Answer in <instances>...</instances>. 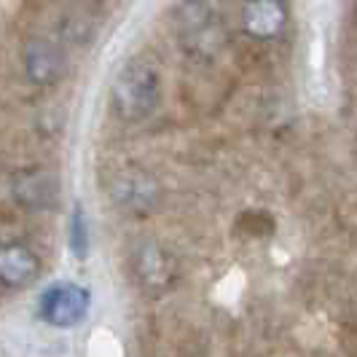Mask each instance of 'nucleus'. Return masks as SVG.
Listing matches in <instances>:
<instances>
[{
	"label": "nucleus",
	"instance_id": "1",
	"mask_svg": "<svg viewBox=\"0 0 357 357\" xmlns=\"http://www.w3.org/2000/svg\"><path fill=\"white\" fill-rule=\"evenodd\" d=\"M159 75L151 65L132 62L110 86V110L121 121H143L159 105Z\"/></svg>",
	"mask_w": 357,
	"mask_h": 357
},
{
	"label": "nucleus",
	"instance_id": "2",
	"mask_svg": "<svg viewBox=\"0 0 357 357\" xmlns=\"http://www.w3.org/2000/svg\"><path fill=\"white\" fill-rule=\"evenodd\" d=\"M91 296L86 287L75 282H54L38 298V314L52 328H73L86 317Z\"/></svg>",
	"mask_w": 357,
	"mask_h": 357
},
{
	"label": "nucleus",
	"instance_id": "3",
	"mask_svg": "<svg viewBox=\"0 0 357 357\" xmlns=\"http://www.w3.org/2000/svg\"><path fill=\"white\" fill-rule=\"evenodd\" d=\"M290 11L285 0H248L242 6V27L255 40H274L285 33Z\"/></svg>",
	"mask_w": 357,
	"mask_h": 357
},
{
	"label": "nucleus",
	"instance_id": "4",
	"mask_svg": "<svg viewBox=\"0 0 357 357\" xmlns=\"http://www.w3.org/2000/svg\"><path fill=\"white\" fill-rule=\"evenodd\" d=\"M22 59H24V73H27V78H30L33 84H38V86L54 84V81L62 75V68H65L59 49H56L54 43H49V40H43V38H33V40L24 46Z\"/></svg>",
	"mask_w": 357,
	"mask_h": 357
},
{
	"label": "nucleus",
	"instance_id": "5",
	"mask_svg": "<svg viewBox=\"0 0 357 357\" xmlns=\"http://www.w3.org/2000/svg\"><path fill=\"white\" fill-rule=\"evenodd\" d=\"M40 271V261L24 245H3L0 248V285L24 287L30 285Z\"/></svg>",
	"mask_w": 357,
	"mask_h": 357
},
{
	"label": "nucleus",
	"instance_id": "6",
	"mask_svg": "<svg viewBox=\"0 0 357 357\" xmlns=\"http://www.w3.org/2000/svg\"><path fill=\"white\" fill-rule=\"evenodd\" d=\"M113 197H116V202H119L121 207H137V210H145V204L153 202V183L145 178V175L124 178L116 183Z\"/></svg>",
	"mask_w": 357,
	"mask_h": 357
},
{
	"label": "nucleus",
	"instance_id": "7",
	"mask_svg": "<svg viewBox=\"0 0 357 357\" xmlns=\"http://www.w3.org/2000/svg\"><path fill=\"white\" fill-rule=\"evenodd\" d=\"M137 271L148 285H164L169 274V261L156 245H143L137 252Z\"/></svg>",
	"mask_w": 357,
	"mask_h": 357
},
{
	"label": "nucleus",
	"instance_id": "8",
	"mask_svg": "<svg viewBox=\"0 0 357 357\" xmlns=\"http://www.w3.org/2000/svg\"><path fill=\"white\" fill-rule=\"evenodd\" d=\"M70 250L75 258H86L89 252V226L81 204H75L70 215Z\"/></svg>",
	"mask_w": 357,
	"mask_h": 357
}]
</instances>
